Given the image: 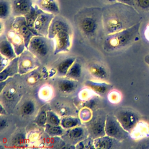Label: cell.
<instances>
[{"mask_svg":"<svg viewBox=\"0 0 149 149\" xmlns=\"http://www.w3.org/2000/svg\"><path fill=\"white\" fill-rule=\"evenodd\" d=\"M26 140L25 135L22 133H19L12 139V144L15 146L21 147L22 146L25 145Z\"/></svg>","mask_w":149,"mask_h":149,"instance_id":"obj_42","label":"cell"},{"mask_svg":"<svg viewBox=\"0 0 149 149\" xmlns=\"http://www.w3.org/2000/svg\"><path fill=\"white\" fill-rule=\"evenodd\" d=\"M0 53L1 55L8 58L10 61L13 59L15 58L17 56L16 54L13 46L8 40L6 36H5V37L1 39Z\"/></svg>","mask_w":149,"mask_h":149,"instance_id":"obj_24","label":"cell"},{"mask_svg":"<svg viewBox=\"0 0 149 149\" xmlns=\"http://www.w3.org/2000/svg\"><path fill=\"white\" fill-rule=\"evenodd\" d=\"M88 73L100 81H106L109 79V72L107 67L98 62H90L87 66Z\"/></svg>","mask_w":149,"mask_h":149,"instance_id":"obj_18","label":"cell"},{"mask_svg":"<svg viewBox=\"0 0 149 149\" xmlns=\"http://www.w3.org/2000/svg\"><path fill=\"white\" fill-rule=\"evenodd\" d=\"M6 37L13 46L17 56L20 55L26 48L24 38L12 26L7 30Z\"/></svg>","mask_w":149,"mask_h":149,"instance_id":"obj_15","label":"cell"},{"mask_svg":"<svg viewBox=\"0 0 149 149\" xmlns=\"http://www.w3.org/2000/svg\"><path fill=\"white\" fill-rule=\"evenodd\" d=\"M55 84L58 91L63 94H70L74 92L78 88L77 80L61 77L55 80Z\"/></svg>","mask_w":149,"mask_h":149,"instance_id":"obj_16","label":"cell"},{"mask_svg":"<svg viewBox=\"0 0 149 149\" xmlns=\"http://www.w3.org/2000/svg\"><path fill=\"white\" fill-rule=\"evenodd\" d=\"M119 141H120L107 135H105L94 139V144L95 148L110 149L115 148Z\"/></svg>","mask_w":149,"mask_h":149,"instance_id":"obj_23","label":"cell"},{"mask_svg":"<svg viewBox=\"0 0 149 149\" xmlns=\"http://www.w3.org/2000/svg\"><path fill=\"white\" fill-rule=\"evenodd\" d=\"M43 10L40 9L36 4L33 5L30 12L24 16L26 23L29 29L33 33L35 36H37L34 29V24L38 15Z\"/></svg>","mask_w":149,"mask_h":149,"instance_id":"obj_26","label":"cell"},{"mask_svg":"<svg viewBox=\"0 0 149 149\" xmlns=\"http://www.w3.org/2000/svg\"><path fill=\"white\" fill-rule=\"evenodd\" d=\"M107 115L102 109H97L93 111L91 119L83 123L87 130L88 136L95 139L106 135L105 126Z\"/></svg>","mask_w":149,"mask_h":149,"instance_id":"obj_5","label":"cell"},{"mask_svg":"<svg viewBox=\"0 0 149 149\" xmlns=\"http://www.w3.org/2000/svg\"><path fill=\"white\" fill-rule=\"evenodd\" d=\"M105 1L109 2V3H114L116 1V0H105Z\"/></svg>","mask_w":149,"mask_h":149,"instance_id":"obj_49","label":"cell"},{"mask_svg":"<svg viewBox=\"0 0 149 149\" xmlns=\"http://www.w3.org/2000/svg\"><path fill=\"white\" fill-rule=\"evenodd\" d=\"M52 40L47 36H34L27 49L40 61L45 60L49 56L51 51L54 50V42Z\"/></svg>","mask_w":149,"mask_h":149,"instance_id":"obj_4","label":"cell"},{"mask_svg":"<svg viewBox=\"0 0 149 149\" xmlns=\"http://www.w3.org/2000/svg\"><path fill=\"white\" fill-rule=\"evenodd\" d=\"M46 106V105H44L40 109L34 120V122L40 127H44L46 124L47 115L48 111V110H47V108L45 107Z\"/></svg>","mask_w":149,"mask_h":149,"instance_id":"obj_32","label":"cell"},{"mask_svg":"<svg viewBox=\"0 0 149 149\" xmlns=\"http://www.w3.org/2000/svg\"><path fill=\"white\" fill-rule=\"evenodd\" d=\"M61 31H66L72 34L70 23L65 18L58 14L54 16L51 22L47 37L50 39H54L56 35Z\"/></svg>","mask_w":149,"mask_h":149,"instance_id":"obj_11","label":"cell"},{"mask_svg":"<svg viewBox=\"0 0 149 149\" xmlns=\"http://www.w3.org/2000/svg\"><path fill=\"white\" fill-rule=\"evenodd\" d=\"M93 111L87 107H82L78 112V117L84 123L89 121L93 116Z\"/></svg>","mask_w":149,"mask_h":149,"instance_id":"obj_37","label":"cell"},{"mask_svg":"<svg viewBox=\"0 0 149 149\" xmlns=\"http://www.w3.org/2000/svg\"><path fill=\"white\" fill-rule=\"evenodd\" d=\"M12 14L10 0H0V18L1 20L8 19Z\"/></svg>","mask_w":149,"mask_h":149,"instance_id":"obj_30","label":"cell"},{"mask_svg":"<svg viewBox=\"0 0 149 149\" xmlns=\"http://www.w3.org/2000/svg\"><path fill=\"white\" fill-rule=\"evenodd\" d=\"M140 22L121 31L105 35L102 38V48L107 52L120 51L132 44L137 37Z\"/></svg>","mask_w":149,"mask_h":149,"instance_id":"obj_3","label":"cell"},{"mask_svg":"<svg viewBox=\"0 0 149 149\" xmlns=\"http://www.w3.org/2000/svg\"><path fill=\"white\" fill-rule=\"evenodd\" d=\"M81 123L79 117L73 115L63 116L61 118V125L65 130L81 125Z\"/></svg>","mask_w":149,"mask_h":149,"instance_id":"obj_28","label":"cell"},{"mask_svg":"<svg viewBox=\"0 0 149 149\" xmlns=\"http://www.w3.org/2000/svg\"><path fill=\"white\" fill-rule=\"evenodd\" d=\"M74 22L81 35L88 40H94L100 36L101 33H104L102 8H83L74 16Z\"/></svg>","mask_w":149,"mask_h":149,"instance_id":"obj_2","label":"cell"},{"mask_svg":"<svg viewBox=\"0 0 149 149\" xmlns=\"http://www.w3.org/2000/svg\"><path fill=\"white\" fill-rule=\"evenodd\" d=\"M76 148H95L94 139L88 136L83 140L79 142L76 145Z\"/></svg>","mask_w":149,"mask_h":149,"instance_id":"obj_38","label":"cell"},{"mask_svg":"<svg viewBox=\"0 0 149 149\" xmlns=\"http://www.w3.org/2000/svg\"><path fill=\"white\" fill-rule=\"evenodd\" d=\"M137 12L133 6L122 3H112L102 8L105 35L114 33L136 24Z\"/></svg>","mask_w":149,"mask_h":149,"instance_id":"obj_1","label":"cell"},{"mask_svg":"<svg viewBox=\"0 0 149 149\" xmlns=\"http://www.w3.org/2000/svg\"><path fill=\"white\" fill-rule=\"evenodd\" d=\"M36 5L44 12L55 15L60 11L56 0H36Z\"/></svg>","mask_w":149,"mask_h":149,"instance_id":"obj_22","label":"cell"},{"mask_svg":"<svg viewBox=\"0 0 149 149\" xmlns=\"http://www.w3.org/2000/svg\"><path fill=\"white\" fill-rule=\"evenodd\" d=\"M12 15L15 17L24 16L33 6V0H10Z\"/></svg>","mask_w":149,"mask_h":149,"instance_id":"obj_17","label":"cell"},{"mask_svg":"<svg viewBox=\"0 0 149 149\" xmlns=\"http://www.w3.org/2000/svg\"><path fill=\"white\" fill-rule=\"evenodd\" d=\"M134 7L140 10L149 11V0H134Z\"/></svg>","mask_w":149,"mask_h":149,"instance_id":"obj_40","label":"cell"},{"mask_svg":"<svg viewBox=\"0 0 149 149\" xmlns=\"http://www.w3.org/2000/svg\"><path fill=\"white\" fill-rule=\"evenodd\" d=\"M44 128L45 133L51 137H61L63 134L65 130L61 126V125L54 126L47 123L45 124Z\"/></svg>","mask_w":149,"mask_h":149,"instance_id":"obj_31","label":"cell"},{"mask_svg":"<svg viewBox=\"0 0 149 149\" xmlns=\"http://www.w3.org/2000/svg\"><path fill=\"white\" fill-rule=\"evenodd\" d=\"M19 74H27L36 69L40 65V60L27 49L18 56Z\"/></svg>","mask_w":149,"mask_h":149,"instance_id":"obj_6","label":"cell"},{"mask_svg":"<svg viewBox=\"0 0 149 149\" xmlns=\"http://www.w3.org/2000/svg\"><path fill=\"white\" fill-rule=\"evenodd\" d=\"M9 60L8 58L1 55V71L9 63Z\"/></svg>","mask_w":149,"mask_h":149,"instance_id":"obj_44","label":"cell"},{"mask_svg":"<svg viewBox=\"0 0 149 149\" xmlns=\"http://www.w3.org/2000/svg\"><path fill=\"white\" fill-rule=\"evenodd\" d=\"M72 34L66 31H61L56 35L53 39L54 40V55L69 51L72 43Z\"/></svg>","mask_w":149,"mask_h":149,"instance_id":"obj_12","label":"cell"},{"mask_svg":"<svg viewBox=\"0 0 149 149\" xmlns=\"http://www.w3.org/2000/svg\"><path fill=\"white\" fill-rule=\"evenodd\" d=\"M11 26L23 37L27 49L31 39L35 35L28 27L24 16L15 17L12 22Z\"/></svg>","mask_w":149,"mask_h":149,"instance_id":"obj_13","label":"cell"},{"mask_svg":"<svg viewBox=\"0 0 149 149\" xmlns=\"http://www.w3.org/2000/svg\"><path fill=\"white\" fill-rule=\"evenodd\" d=\"M88 136L86 126L79 125L65 130L61 136L66 145H76Z\"/></svg>","mask_w":149,"mask_h":149,"instance_id":"obj_9","label":"cell"},{"mask_svg":"<svg viewBox=\"0 0 149 149\" xmlns=\"http://www.w3.org/2000/svg\"><path fill=\"white\" fill-rule=\"evenodd\" d=\"M76 60V58L74 56L68 57L62 60L56 66V73L58 76L65 77L68 70Z\"/></svg>","mask_w":149,"mask_h":149,"instance_id":"obj_27","label":"cell"},{"mask_svg":"<svg viewBox=\"0 0 149 149\" xmlns=\"http://www.w3.org/2000/svg\"><path fill=\"white\" fill-rule=\"evenodd\" d=\"M81 64L79 61L76 60L68 70L65 77L74 80H77L81 77Z\"/></svg>","mask_w":149,"mask_h":149,"instance_id":"obj_29","label":"cell"},{"mask_svg":"<svg viewBox=\"0 0 149 149\" xmlns=\"http://www.w3.org/2000/svg\"><path fill=\"white\" fill-rule=\"evenodd\" d=\"M101 97L99 95L95 94L91 98L88 99L87 101H82L81 103V107H87L91 109L93 111L97 109V107L101 103Z\"/></svg>","mask_w":149,"mask_h":149,"instance_id":"obj_33","label":"cell"},{"mask_svg":"<svg viewBox=\"0 0 149 149\" xmlns=\"http://www.w3.org/2000/svg\"><path fill=\"white\" fill-rule=\"evenodd\" d=\"M53 89L49 85H44L38 91L39 98L44 101L50 100L53 96Z\"/></svg>","mask_w":149,"mask_h":149,"instance_id":"obj_34","label":"cell"},{"mask_svg":"<svg viewBox=\"0 0 149 149\" xmlns=\"http://www.w3.org/2000/svg\"><path fill=\"white\" fill-rule=\"evenodd\" d=\"M84 85L101 97L107 95L113 87L112 84L104 81L100 82L90 80H86L84 82Z\"/></svg>","mask_w":149,"mask_h":149,"instance_id":"obj_19","label":"cell"},{"mask_svg":"<svg viewBox=\"0 0 149 149\" xmlns=\"http://www.w3.org/2000/svg\"><path fill=\"white\" fill-rule=\"evenodd\" d=\"M61 117L53 110H48L46 123L54 126L61 125Z\"/></svg>","mask_w":149,"mask_h":149,"instance_id":"obj_36","label":"cell"},{"mask_svg":"<svg viewBox=\"0 0 149 149\" xmlns=\"http://www.w3.org/2000/svg\"><path fill=\"white\" fill-rule=\"evenodd\" d=\"M1 122H0V129L1 130H2L3 128H5L7 125V120L2 117V115H1Z\"/></svg>","mask_w":149,"mask_h":149,"instance_id":"obj_46","label":"cell"},{"mask_svg":"<svg viewBox=\"0 0 149 149\" xmlns=\"http://www.w3.org/2000/svg\"><path fill=\"white\" fill-rule=\"evenodd\" d=\"M95 94L89 88L87 87L85 88H83L79 93L78 96L79 98L82 101H85L91 98Z\"/></svg>","mask_w":149,"mask_h":149,"instance_id":"obj_39","label":"cell"},{"mask_svg":"<svg viewBox=\"0 0 149 149\" xmlns=\"http://www.w3.org/2000/svg\"><path fill=\"white\" fill-rule=\"evenodd\" d=\"M73 106L70 104L68 105L66 103H62L60 102H54L53 104V111H54L56 113H58L61 117L73 115L74 116L77 112L73 109Z\"/></svg>","mask_w":149,"mask_h":149,"instance_id":"obj_25","label":"cell"},{"mask_svg":"<svg viewBox=\"0 0 149 149\" xmlns=\"http://www.w3.org/2000/svg\"><path fill=\"white\" fill-rule=\"evenodd\" d=\"M116 1L120 3L126 4L134 7V0H116Z\"/></svg>","mask_w":149,"mask_h":149,"instance_id":"obj_45","label":"cell"},{"mask_svg":"<svg viewBox=\"0 0 149 149\" xmlns=\"http://www.w3.org/2000/svg\"><path fill=\"white\" fill-rule=\"evenodd\" d=\"M36 109L35 103L33 100L26 101L21 107V113L24 116H30L32 115Z\"/></svg>","mask_w":149,"mask_h":149,"instance_id":"obj_35","label":"cell"},{"mask_svg":"<svg viewBox=\"0 0 149 149\" xmlns=\"http://www.w3.org/2000/svg\"><path fill=\"white\" fill-rule=\"evenodd\" d=\"M1 110H0V113H1V115H5L7 113V111H6V108L4 107V106L3 105V104L2 103H1Z\"/></svg>","mask_w":149,"mask_h":149,"instance_id":"obj_47","label":"cell"},{"mask_svg":"<svg viewBox=\"0 0 149 149\" xmlns=\"http://www.w3.org/2000/svg\"><path fill=\"white\" fill-rule=\"evenodd\" d=\"M144 34H145L146 38L149 41V24H148L147 26L146 27Z\"/></svg>","mask_w":149,"mask_h":149,"instance_id":"obj_48","label":"cell"},{"mask_svg":"<svg viewBox=\"0 0 149 149\" xmlns=\"http://www.w3.org/2000/svg\"><path fill=\"white\" fill-rule=\"evenodd\" d=\"M55 15L42 11L37 16L34 29L37 36H47L51 22Z\"/></svg>","mask_w":149,"mask_h":149,"instance_id":"obj_14","label":"cell"},{"mask_svg":"<svg viewBox=\"0 0 149 149\" xmlns=\"http://www.w3.org/2000/svg\"><path fill=\"white\" fill-rule=\"evenodd\" d=\"M105 132L106 135L119 141L124 140L129 134L122 127L115 115H107Z\"/></svg>","mask_w":149,"mask_h":149,"instance_id":"obj_7","label":"cell"},{"mask_svg":"<svg viewBox=\"0 0 149 149\" xmlns=\"http://www.w3.org/2000/svg\"><path fill=\"white\" fill-rule=\"evenodd\" d=\"M115 116L122 127L129 133L139 122L137 113L129 109H122L118 111Z\"/></svg>","mask_w":149,"mask_h":149,"instance_id":"obj_8","label":"cell"},{"mask_svg":"<svg viewBox=\"0 0 149 149\" xmlns=\"http://www.w3.org/2000/svg\"><path fill=\"white\" fill-rule=\"evenodd\" d=\"M108 99L111 103L117 104L121 100V95L119 92L116 90H111L107 95Z\"/></svg>","mask_w":149,"mask_h":149,"instance_id":"obj_41","label":"cell"},{"mask_svg":"<svg viewBox=\"0 0 149 149\" xmlns=\"http://www.w3.org/2000/svg\"><path fill=\"white\" fill-rule=\"evenodd\" d=\"M33 74H29V77L27 78V82L30 84H34L36 83L37 82V81L39 80V79L40 78V73H37V75L35 76V73H34V70L33 71H32Z\"/></svg>","mask_w":149,"mask_h":149,"instance_id":"obj_43","label":"cell"},{"mask_svg":"<svg viewBox=\"0 0 149 149\" xmlns=\"http://www.w3.org/2000/svg\"><path fill=\"white\" fill-rule=\"evenodd\" d=\"M130 134L134 140L149 137V125L144 121H139L130 132Z\"/></svg>","mask_w":149,"mask_h":149,"instance_id":"obj_21","label":"cell"},{"mask_svg":"<svg viewBox=\"0 0 149 149\" xmlns=\"http://www.w3.org/2000/svg\"><path fill=\"white\" fill-rule=\"evenodd\" d=\"M6 85L3 89L1 92V102H4L6 104L3 106L5 108L9 107H15V104L19 101L21 97V91L16 86L8 84Z\"/></svg>","mask_w":149,"mask_h":149,"instance_id":"obj_10","label":"cell"},{"mask_svg":"<svg viewBox=\"0 0 149 149\" xmlns=\"http://www.w3.org/2000/svg\"><path fill=\"white\" fill-rule=\"evenodd\" d=\"M18 56L9 61L8 65L0 72V81L7 80L12 76L19 74Z\"/></svg>","mask_w":149,"mask_h":149,"instance_id":"obj_20","label":"cell"}]
</instances>
